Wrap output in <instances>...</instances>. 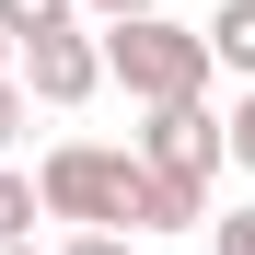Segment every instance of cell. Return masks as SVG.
<instances>
[{"mask_svg":"<svg viewBox=\"0 0 255 255\" xmlns=\"http://www.w3.org/2000/svg\"><path fill=\"white\" fill-rule=\"evenodd\" d=\"M221 151H232V162H244V174H255V81H244V105L221 116Z\"/></svg>","mask_w":255,"mask_h":255,"instance_id":"8","label":"cell"},{"mask_svg":"<svg viewBox=\"0 0 255 255\" xmlns=\"http://www.w3.org/2000/svg\"><path fill=\"white\" fill-rule=\"evenodd\" d=\"M0 81H12V35H0Z\"/></svg>","mask_w":255,"mask_h":255,"instance_id":"13","label":"cell"},{"mask_svg":"<svg viewBox=\"0 0 255 255\" xmlns=\"http://www.w3.org/2000/svg\"><path fill=\"white\" fill-rule=\"evenodd\" d=\"M128 186H139V162L105 151V139H58L35 162V209L70 221V232H128Z\"/></svg>","mask_w":255,"mask_h":255,"instance_id":"2","label":"cell"},{"mask_svg":"<svg viewBox=\"0 0 255 255\" xmlns=\"http://www.w3.org/2000/svg\"><path fill=\"white\" fill-rule=\"evenodd\" d=\"M0 244H35V174L0 162Z\"/></svg>","mask_w":255,"mask_h":255,"instance_id":"7","label":"cell"},{"mask_svg":"<svg viewBox=\"0 0 255 255\" xmlns=\"http://www.w3.org/2000/svg\"><path fill=\"white\" fill-rule=\"evenodd\" d=\"M58 255H139V244H128V232H70Z\"/></svg>","mask_w":255,"mask_h":255,"instance_id":"10","label":"cell"},{"mask_svg":"<svg viewBox=\"0 0 255 255\" xmlns=\"http://www.w3.org/2000/svg\"><path fill=\"white\" fill-rule=\"evenodd\" d=\"M0 255H35V244H0Z\"/></svg>","mask_w":255,"mask_h":255,"instance_id":"14","label":"cell"},{"mask_svg":"<svg viewBox=\"0 0 255 255\" xmlns=\"http://www.w3.org/2000/svg\"><path fill=\"white\" fill-rule=\"evenodd\" d=\"M12 128H23V93H12V81H0V151H12Z\"/></svg>","mask_w":255,"mask_h":255,"instance_id":"12","label":"cell"},{"mask_svg":"<svg viewBox=\"0 0 255 255\" xmlns=\"http://www.w3.org/2000/svg\"><path fill=\"white\" fill-rule=\"evenodd\" d=\"M197 47H209V70H244L255 81V0H221V12L197 23Z\"/></svg>","mask_w":255,"mask_h":255,"instance_id":"5","label":"cell"},{"mask_svg":"<svg viewBox=\"0 0 255 255\" xmlns=\"http://www.w3.org/2000/svg\"><path fill=\"white\" fill-rule=\"evenodd\" d=\"M12 93L58 105V116H70V105H93V93H105V58H93V35L70 23V35H35V47H12Z\"/></svg>","mask_w":255,"mask_h":255,"instance_id":"3","label":"cell"},{"mask_svg":"<svg viewBox=\"0 0 255 255\" xmlns=\"http://www.w3.org/2000/svg\"><path fill=\"white\" fill-rule=\"evenodd\" d=\"M209 244H221V255H255V209H221V221H209Z\"/></svg>","mask_w":255,"mask_h":255,"instance_id":"9","label":"cell"},{"mask_svg":"<svg viewBox=\"0 0 255 255\" xmlns=\"http://www.w3.org/2000/svg\"><path fill=\"white\" fill-rule=\"evenodd\" d=\"M93 58H105V81H116L128 105H197V93H209V47H197V23H174V12L105 23Z\"/></svg>","mask_w":255,"mask_h":255,"instance_id":"1","label":"cell"},{"mask_svg":"<svg viewBox=\"0 0 255 255\" xmlns=\"http://www.w3.org/2000/svg\"><path fill=\"white\" fill-rule=\"evenodd\" d=\"M139 162L174 174V186H221V116H209V93H197V105H151Z\"/></svg>","mask_w":255,"mask_h":255,"instance_id":"4","label":"cell"},{"mask_svg":"<svg viewBox=\"0 0 255 255\" xmlns=\"http://www.w3.org/2000/svg\"><path fill=\"white\" fill-rule=\"evenodd\" d=\"M81 23V0H0V35L12 47H35V35H70Z\"/></svg>","mask_w":255,"mask_h":255,"instance_id":"6","label":"cell"},{"mask_svg":"<svg viewBox=\"0 0 255 255\" xmlns=\"http://www.w3.org/2000/svg\"><path fill=\"white\" fill-rule=\"evenodd\" d=\"M93 23H128V12H162V0H81Z\"/></svg>","mask_w":255,"mask_h":255,"instance_id":"11","label":"cell"}]
</instances>
